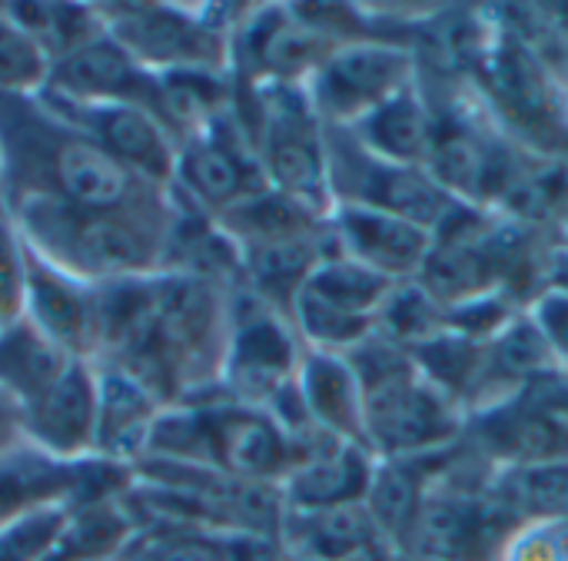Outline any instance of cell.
Here are the masks:
<instances>
[{
	"mask_svg": "<svg viewBox=\"0 0 568 561\" xmlns=\"http://www.w3.org/2000/svg\"><path fill=\"white\" fill-rule=\"evenodd\" d=\"M27 316V236L0 203V329Z\"/></svg>",
	"mask_w": 568,
	"mask_h": 561,
	"instance_id": "26",
	"label": "cell"
},
{
	"mask_svg": "<svg viewBox=\"0 0 568 561\" xmlns=\"http://www.w3.org/2000/svg\"><path fill=\"white\" fill-rule=\"evenodd\" d=\"M23 446H27V436H23V406L0 389V456H7L13 449H23Z\"/></svg>",
	"mask_w": 568,
	"mask_h": 561,
	"instance_id": "30",
	"label": "cell"
},
{
	"mask_svg": "<svg viewBox=\"0 0 568 561\" xmlns=\"http://www.w3.org/2000/svg\"><path fill=\"white\" fill-rule=\"evenodd\" d=\"M47 93L80 103H133L156 116L160 73L146 70L110 30L57 60Z\"/></svg>",
	"mask_w": 568,
	"mask_h": 561,
	"instance_id": "12",
	"label": "cell"
},
{
	"mask_svg": "<svg viewBox=\"0 0 568 561\" xmlns=\"http://www.w3.org/2000/svg\"><path fill=\"white\" fill-rule=\"evenodd\" d=\"M266 173L253 136L246 133L236 103L200 133L176 146V170L170 193L193 213L220 220L246 200L266 193Z\"/></svg>",
	"mask_w": 568,
	"mask_h": 561,
	"instance_id": "4",
	"label": "cell"
},
{
	"mask_svg": "<svg viewBox=\"0 0 568 561\" xmlns=\"http://www.w3.org/2000/svg\"><path fill=\"white\" fill-rule=\"evenodd\" d=\"M133 482V469L106 459L60 462L30 446L0 456V529L57 506H93L120 499Z\"/></svg>",
	"mask_w": 568,
	"mask_h": 561,
	"instance_id": "7",
	"label": "cell"
},
{
	"mask_svg": "<svg viewBox=\"0 0 568 561\" xmlns=\"http://www.w3.org/2000/svg\"><path fill=\"white\" fill-rule=\"evenodd\" d=\"M300 363L303 353L296 346L293 323L256 293L236 289L230 306L220 396L243 406L270 409L296 382Z\"/></svg>",
	"mask_w": 568,
	"mask_h": 561,
	"instance_id": "6",
	"label": "cell"
},
{
	"mask_svg": "<svg viewBox=\"0 0 568 561\" xmlns=\"http://www.w3.org/2000/svg\"><path fill=\"white\" fill-rule=\"evenodd\" d=\"M0 10L7 17H13L33 40L37 47L47 53L50 67L63 57H70L73 50H80L83 43H90L93 37L106 33L103 13L97 3H0Z\"/></svg>",
	"mask_w": 568,
	"mask_h": 561,
	"instance_id": "22",
	"label": "cell"
},
{
	"mask_svg": "<svg viewBox=\"0 0 568 561\" xmlns=\"http://www.w3.org/2000/svg\"><path fill=\"white\" fill-rule=\"evenodd\" d=\"M93 366H97V386H100L97 459L133 469L146 456L150 432L166 406L130 373L110 363H93Z\"/></svg>",
	"mask_w": 568,
	"mask_h": 561,
	"instance_id": "16",
	"label": "cell"
},
{
	"mask_svg": "<svg viewBox=\"0 0 568 561\" xmlns=\"http://www.w3.org/2000/svg\"><path fill=\"white\" fill-rule=\"evenodd\" d=\"M556 63H559V86L568 90V30L559 37V43H556Z\"/></svg>",
	"mask_w": 568,
	"mask_h": 561,
	"instance_id": "31",
	"label": "cell"
},
{
	"mask_svg": "<svg viewBox=\"0 0 568 561\" xmlns=\"http://www.w3.org/2000/svg\"><path fill=\"white\" fill-rule=\"evenodd\" d=\"M73 359L57 349L30 319L0 329V389L23 409L33 406Z\"/></svg>",
	"mask_w": 568,
	"mask_h": 561,
	"instance_id": "21",
	"label": "cell"
},
{
	"mask_svg": "<svg viewBox=\"0 0 568 561\" xmlns=\"http://www.w3.org/2000/svg\"><path fill=\"white\" fill-rule=\"evenodd\" d=\"M70 359L100 353V289L70 276L27 243V316Z\"/></svg>",
	"mask_w": 568,
	"mask_h": 561,
	"instance_id": "10",
	"label": "cell"
},
{
	"mask_svg": "<svg viewBox=\"0 0 568 561\" xmlns=\"http://www.w3.org/2000/svg\"><path fill=\"white\" fill-rule=\"evenodd\" d=\"M116 561H230V539L173 522H143Z\"/></svg>",
	"mask_w": 568,
	"mask_h": 561,
	"instance_id": "24",
	"label": "cell"
},
{
	"mask_svg": "<svg viewBox=\"0 0 568 561\" xmlns=\"http://www.w3.org/2000/svg\"><path fill=\"white\" fill-rule=\"evenodd\" d=\"M106 30L153 73H226L233 67L230 10L176 3H97Z\"/></svg>",
	"mask_w": 568,
	"mask_h": 561,
	"instance_id": "3",
	"label": "cell"
},
{
	"mask_svg": "<svg viewBox=\"0 0 568 561\" xmlns=\"http://www.w3.org/2000/svg\"><path fill=\"white\" fill-rule=\"evenodd\" d=\"M489 496L513 516L516 526L568 522V459L499 466L489 479Z\"/></svg>",
	"mask_w": 568,
	"mask_h": 561,
	"instance_id": "20",
	"label": "cell"
},
{
	"mask_svg": "<svg viewBox=\"0 0 568 561\" xmlns=\"http://www.w3.org/2000/svg\"><path fill=\"white\" fill-rule=\"evenodd\" d=\"M50 70L37 40L0 10V96H40L50 83Z\"/></svg>",
	"mask_w": 568,
	"mask_h": 561,
	"instance_id": "25",
	"label": "cell"
},
{
	"mask_svg": "<svg viewBox=\"0 0 568 561\" xmlns=\"http://www.w3.org/2000/svg\"><path fill=\"white\" fill-rule=\"evenodd\" d=\"M300 399L310 419L346 442H363V389L346 356L339 353H316L310 349L296 373Z\"/></svg>",
	"mask_w": 568,
	"mask_h": 561,
	"instance_id": "18",
	"label": "cell"
},
{
	"mask_svg": "<svg viewBox=\"0 0 568 561\" xmlns=\"http://www.w3.org/2000/svg\"><path fill=\"white\" fill-rule=\"evenodd\" d=\"M40 100L83 136H90L106 156L133 170L136 176L170 186L176 170V140L170 130L143 106L133 103H80L57 93H40Z\"/></svg>",
	"mask_w": 568,
	"mask_h": 561,
	"instance_id": "9",
	"label": "cell"
},
{
	"mask_svg": "<svg viewBox=\"0 0 568 561\" xmlns=\"http://www.w3.org/2000/svg\"><path fill=\"white\" fill-rule=\"evenodd\" d=\"M97 366L90 359H73L63 376L23 409L27 446L60 462L97 459Z\"/></svg>",
	"mask_w": 568,
	"mask_h": 561,
	"instance_id": "11",
	"label": "cell"
},
{
	"mask_svg": "<svg viewBox=\"0 0 568 561\" xmlns=\"http://www.w3.org/2000/svg\"><path fill=\"white\" fill-rule=\"evenodd\" d=\"M532 323L539 326V333L546 336L549 349L556 353V359L568 369V286L549 289L536 299L532 306Z\"/></svg>",
	"mask_w": 568,
	"mask_h": 561,
	"instance_id": "29",
	"label": "cell"
},
{
	"mask_svg": "<svg viewBox=\"0 0 568 561\" xmlns=\"http://www.w3.org/2000/svg\"><path fill=\"white\" fill-rule=\"evenodd\" d=\"M479 442L499 466H532L568 459V419L529 399H513L486 412Z\"/></svg>",
	"mask_w": 568,
	"mask_h": 561,
	"instance_id": "17",
	"label": "cell"
},
{
	"mask_svg": "<svg viewBox=\"0 0 568 561\" xmlns=\"http://www.w3.org/2000/svg\"><path fill=\"white\" fill-rule=\"evenodd\" d=\"M499 561H568V522L519 526Z\"/></svg>",
	"mask_w": 568,
	"mask_h": 561,
	"instance_id": "28",
	"label": "cell"
},
{
	"mask_svg": "<svg viewBox=\"0 0 568 561\" xmlns=\"http://www.w3.org/2000/svg\"><path fill=\"white\" fill-rule=\"evenodd\" d=\"M356 140L376 156L426 170L436 140V110L409 83L356 123Z\"/></svg>",
	"mask_w": 568,
	"mask_h": 561,
	"instance_id": "19",
	"label": "cell"
},
{
	"mask_svg": "<svg viewBox=\"0 0 568 561\" xmlns=\"http://www.w3.org/2000/svg\"><path fill=\"white\" fill-rule=\"evenodd\" d=\"M10 213L40 256L97 289L160 273L176 220V210L160 216L60 203H23Z\"/></svg>",
	"mask_w": 568,
	"mask_h": 561,
	"instance_id": "2",
	"label": "cell"
},
{
	"mask_svg": "<svg viewBox=\"0 0 568 561\" xmlns=\"http://www.w3.org/2000/svg\"><path fill=\"white\" fill-rule=\"evenodd\" d=\"M280 542L293 561H396L363 502L333 509H286Z\"/></svg>",
	"mask_w": 568,
	"mask_h": 561,
	"instance_id": "14",
	"label": "cell"
},
{
	"mask_svg": "<svg viewBox=\"0 0 568 561\" xmlns=\"http://www.w3.org/2000/svg\"><path fill=\"white\" fill-rule=\"evenodd\" d=\"M0 203L7 210L60 203L160 216L176 210L170 186L106 156L40 96H0Z\"/></svg>",
	"mask_w": 568,
	"mask_h": 561,
	"instance_id": "1",
	"label": "cell"
},
{
	"mask_svg": "<svg viewBox=\"0 0 568 561\" xmlns=\"http://www.w3.org/2000/svg\"><path fill=\"white\" fill-rule=\"evenodd\" d=\"M396 561H423V559H403V555H399V559H396Z\"/></svg>",
	"mask_w": 568,
	"mask_h": 561,
	"instance_id": "32",
	"label": "cell"
},
{
	"mask_svg": "<svg viewBox=\"0 0 568 561\" xmlns=\"http://www.w3.org/2000/svg\"><path fill=\"white\" fill-rule=\"evenodd\" d=\"M373 469L376 462L369 449L326 432L303 452V459L296 462V469L286 476L280 489L286 509H300V512L349 506L366 499Z\"/></svg>",
	"mask_w": 568,
	"mask_h": 561,
	"instance_id": "15",
	"label": "cell"
},
{
	"mask_svg": "<svg viewBox=\"0 0 568 561\" xmlns=\"http://www.w3.org/2000/svg\"><path fill=\"white\" fill-rule=\"evenodd\" d=\"M329 226L343 256L369 266L393 283L419 276L436 243L433 230L366 206H336Z\"/></svg>",
	"mask_w": 568,
	"mask_h": 561,
	"instance_id": "13",
	"label": "cell"
},
{
	"mask_svg": "<svg viewBox=\"0 0 568 561\" xmlns=\"http://www.w3.org/2000/svg\"><path fill=\"white\" fill-rule=\"evenodd\" d=\"M413 83V53L393 43L356 40L336 47L313 73L310 103L326 126H356L379 103Z\"/></svg>",
	"mask_w": 568,
	"mask_h": 561,
	"instance_id": "8",
	"label": "cell"
},
{
	"mask_svg": "<svg viewBox=\"0 0 568 561\" xmlns=\"http://www.w3.org/2000/svg\"><path fill=\"white\" fill-rule=\"evenodd\" d=\"M70 516V506H57L0 529V561H47L67 532Z\"/></svg>",
	"mask_w": 568,
	"mask_h": 561,
	"instance_id": "27",
	"label": "cell"
},
{
	"mask_svg": "<svg viewBox=\"0 0 568 561\" xmlns=\"http://www.w3.org/2000/svg\"><path fill=\"white\" fill-rule=\"evenodd\" d=\"M393 286H396L393 279L373 273L369 266H363V263H356L336 249L310 273V279L300 289H306L310 296H316L320 303H326L346 316L376 323Z\"/></svg>",
	"mask_w": 568,
	"mask_h": 561,
	"instance_id": "23",
	"label": "cell"
},
{
	"mask_svg": "<svg viewBox=\"0 0 568 561\" xmlns=\"http://www.w3.org/2000/svg\"><path fill=\"white\" fill-rule=\"evenodd\" d=\"M473 63L496 116L542 156H566L568 116L546 60L523 37H499L486 43Z\"/></svg>",
	"mask_w": 568,
	"mask_h": 561,
	"instance_id": "5",
	"label": "cell"
}]
</instances>
